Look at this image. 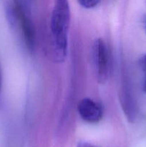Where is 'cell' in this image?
Returning <instances> with one entry per match:
<instances>
[{
    "instance_id": "cell-1",
    "label": "cell",
    "mask_w": 146,
    "mask_h": 147,
    "mask_svg": "<svg viewBox=\"0 0 146 147\" xmlns=\"http://www.w3.org/2000/svg\"><path fill=\"white\" fill-rule=\"evenodd\" d=\"M70 18L69 0H55L50 20V31L52 55L56 61L62 62L67 56Z\"/></svg>"
},
{
    "instance_id": "cell-2",
    "label": "cell",
    "mask_w": 146,
    "mask_h": 147,
    "mask_svg": "<svg viewBox=\"0 0 146 147\" xmlns=\"http://www.w3.org/2000/svg\"><path fill=\"white\" fill-rule=\"evenodd\" d=\"M9 11L11 19L19 25L26 46L29 51H33L35 47V32L29 16L28 7L20 0H12Z\"/></svg>"
},
{
    "instance_id": "cell-3",
    "label": "cell",
    "mask_w": 146,
    "mask_h": 147,
    "mask_svg": "<svg viewBox=\"0 0 146 147\" xmlns=\"http://www.w3.org/2000/svg\"><path fill=\"white\" fill-rule=\"evenodd\" d=\"M93 57L97 81L100 84H104L109 78L110 58L108 49L102 39L98 38L94 41L93 45Z\"/></svg>"
},
{
    "instance_id": "cell-4",
    "label": "cell",
    "mask_w": 146,
    "mask_h": 147,
    "mask_svg": "<svg viewBox=\"0 0 146 147\" xmlns=\"http://www.w3.org/2000/svg\"><path fill=\"white\" fill-rule=\"evenodd\" d=\"M77 111L80 117L88 123H97L102 118V111L100 105L88 98L79 102Z\"/></svg>"
},
{
    "instance_id": "cell-5",
    "label": "cell",
    "mask_w": 146,
    "mask_h": 147,
    "mask_svg": "<svg viewBox=\"0 0 146 147\" xmlns=\"http://www.w3.org/2000/svg\"><path fill=\"white\" fill-rule=\"evenodd\" d=\"M129 85L130 84L128 82L124 80L122 86L121 93H120V101L124 113H125L129 120L132 121L135 119L137 114V111H136L137 108Z\"/></svg>"
},
{
    "instance_id": "cell-6",
    "label": "cell",
    "mask_w": 146,
    "mask_h": 147,
    "mask_svg": "<svg viewBox=\"0 0 146 147\" xmlns=\"http://www.w3.org/2000/svg\"><path fill=\"white\" fill-rule=\"evenodd\" d=\"M102 0H77L80 6L86 9H91L96 7Z\"/></svg>"
},
{
    "instance_id": "cell-7",
    "label": "cell",
    "mask_w": 146,
    "mask_h": 147,
    "mask_svg": "<svg viewBox=\"0 0 146 147\" xmlns=\"http://www.w3.org/2000/svg\"><path fill=\"white\" fill-rule=\"evenodd\" d=\"M139 63H140V66L142 68V70L146 73V55H143V57L140 58Z\"/></svg>"
},
{
    "instance_id": "cell-8",
    "label": "cell",
    "mask_w": 146,
    "mask_h": 147,
    "mask_svg": "<svg viewBox=\"0 0 146 147\" xmlns=\"http://www.w3.org/2000/svg\"><path fill=\"white\" fill-rule=\"evenodd\" d=\"M77 147H94V146H93L92 145L90 144L86 143V142H82V143H80L78 145H77Z\"/></svg>"
},
{
    "instance_id": "cell-9",
    "label": "cell",
    "mask_w": 146,
    "mask_h": 147,
    "mask_svg": "<svg viewBox=\"0 0 146 147\" xmlns=\"http://www.w3.org/2000/svg\"><path fill=\"white\" fill-rule=\"evenodd\" d=\"M143 91H144L145 93H146V76H145V77L144 81H143Z\"/></svg>"
},
{
    "instance_id": "cell-10",
    "label": "cell",
    "mask_w": 146,
    "mask_h": 147,
    "mask_svg": "<svg viewBox=\"0 0 146 147\" xmlns=\"http://www.w3.org/2000/svg\"><path fill=\"white\" fill-rule=\"evenodd\" d=\"M20 1H21L23 4H25L27 7H28V4L31 1V0H20Z\"/></svg>"
},
{
    "instance_id": "cell-11",
    "label": "cell",
    "mask_w": 146,
    "mask_h": 147,
    "mask_svg": "<svg viewBox=\"0 0 146 147\" xmlns=\"http://www.w3.org/2000/svg\"><path fill=\"white\" fill-rule=\"evenodd\" d=\"M1 74H0V90H1Z\"/></svg>"
},
{
    "instance_id": "cell-12",
    "label": "cell",
    "mask_w": 146,
    "mask_h": 147,
    "mask_svg": "<svg viewBox=\"0 0 146 147\" xmlns=\"http://www.w3.org/2000/svg\"><path fill=\"white\" fill-rule=\"evenodd\" d=\"M145 31H146V21H145Z\"/></svg>"
}]
</instances>
